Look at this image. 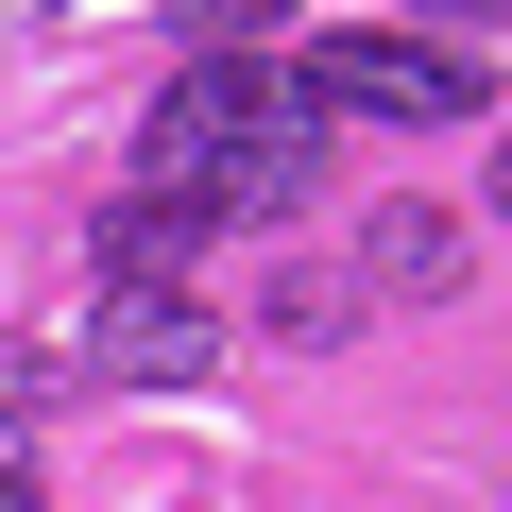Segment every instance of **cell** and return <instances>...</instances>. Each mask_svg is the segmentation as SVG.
I'll return each mask as SVG.
<instances>
[{"mask_svg": "<svg viewBox=\"0 0 512 512\" xmlns=\"http://www.w3.org/2000/svg\"><path fill=\"white\" fill-rule=\"evenodd\" d=\"M291 103H308V120H393V137H444V120H478V103H495V69H478V52H444V35H308Z\"/></svg>", "mask_w": 512, "mask_h": 512, "instance_id": "1", "label": "cell"}, {"mask_svg": "<svg viewBox=\"0 0 512 512\" xmlns=\"http://www.w3.org/2000/svg\"><path fill=\"white\" fill-rule=\"evenodd\" d=\"M256 103H274V69H256V52H188V69H171V103L137 120V188H154V205H205V188H222V154L256 137Z\"/></svg>", "mask_w": 512, "mask_h": 512, "instance_id": "2", "label": "cell"}, {"mask_svg": "<svg viewBox=\"0 0 512 512\" xmlns=\"http://www.w3.org/2000/svg\"><path fill=\"white\" fill-rule=\"evenodd\" d=\"M325 154H342V120H308V103H291V69H274V103H256V137L222 154L205 222H291V205L325 188Z\"/></svg>", "mask_w": 512, "mask_h": 512, "instance_id": "3", "label": "cell"}, {"mask_svg": "<svg viewBox=\"0 0 512 512\" xmlns=\"http://www.w3.org/2000/svg\"><path fill=\"white\" fill-rule=\"evenodd\" d=\"M205 359H222V325L188 291H103V325H86V376L103 393H188Z\"/></svg>", "mask_w": 512, "mask_h": 512, "instance_id": "4", "label": "cell"}, {"mask_svg": "<svg viewBox=\"0 0 512 512\" xmlns=\"http://www.w3.org/2000/svg\"><path fill=\"white\" fill-rule=\"evenodd\" d=\"M86 256H103V291H188V256H205V205H154V188H120Z\"/></svg>", "mask_w": 512, "mask_h": 512, "instance_id": "5", "label": "cell"}, {"mask_svg": "<svg viewBox=\"0 0 512 512\" xmlns=\"http://www.w3.org/2000/svg\"><path fill=\"white\" fill-rule=\"evenodd\" d=\"M359 256H376V291H461V222L444 205H376Z\"/></svg>", "mask_w": 512, "mask_h": 512, "instance_id": "6", "label": "cell"}, {"mask_svg": "<svg viewBox=\"0 0 512 512\" xmlns=\"http://www.w3.org/2000/svg\"><path fill=\"white\" fill-rule=\"evenodd\" d=\"M274 18H308V0H171L188 52H239V35H274Z\"/></svg>", "mask_w": 512, "mask_h": 512, "instance_id": "7", "label": "cell"}, {"mask_svg": "<svg viewBox=\"0 0 512 512\" xmlns=\"http://www.w3.org/2000/svg\"><path fill=\"white\" fill-rule=\"evenodd\" d=\"M18 461H35V410H18V393H0V478H18Z\"/></svg>", "mask_w": 512, "mask_h": 512, "instance_id": "8", "label": "cell"}, {"mask_svg": "<svg viewBox=\"0 0 512 512\" xmlns=\"http://www.w3.org/2000/svg\"><path fill=\"white\" fill-rule=\"evenodd\" d=\"M410 18H495V0H410Z\"/></svg>", "mask_w": 512, "mask_h": 512, "instance_id": "9", "label": "cell"}, {"mask_svg": "<svg viewBox=\"0 0 512 512\" xmlns=\"http://www.w3.org/2000/svg\"><path fill=\"white\" fill-rule=\"evenodd\" d=\"M0 512H52V495H35V478H0Z\"/></svg>", "mask_w": 512, "mask_h": 512, "instance_id": "10", "label": "cell"}, {"mask_svg": "<svg viewBox=\"0 0 512 512\" xmlns=\"http://www.w3.org/2000/svg\"><path fill=\"white\" fill-rule=\"evenodd\" d=\"M495 222H512V154H495Z\"/></svg>", "mask_w": 512, "mask_h": 512, "instance_id": "11", "label": "cell"}, {"mask_svg": "<svg viewBox=\"0 0 512 512\" xmlns=\"http://www.w3.org/2000/svg\"><path fill=\"white\" fill-rule=\"evenodd\" d=\"M0 18H52V0H0Z\"/></svg>", "mask_w": 512, "mask_h": 512, "instance_id": "12", "label": "cell"}]
</instances>
